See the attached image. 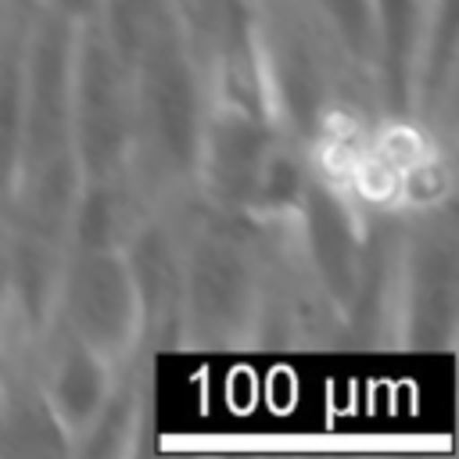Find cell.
I'll return each mask as SVG.
<instances>
[{
	"instance_id": "cell-6",
	"label": "cell",
	"mask_w": 459,
	"mask_h": 459,
	"mask_svg": "<svg viewBox=\"0 0 459 459\" xmlns=\"http://www.w3.org/2000/svg\"><path fill=\"white\" fill-rule=\"evenodd\" d=\"M47 402L54 409V423L68 434L93 430L111 402V359L65 330L61 344L50 355Z\"/></svg>"
},
{
	"instance_id": "cell-11",
	"label": "cell",
	"mask_w": 459,
	"mask_h": 459,
	"mask_svg": "<svg viewBox=\"0 0 459 459\" xmlns=\"http://www.w3.org/2000/svg\"><path fill=\"white\" fill-rule=\"evenodd\" d=\"M194 4H197V0H172V7H176V11H179V14H183V11H190V7H194Z\"/></svg>"
},
{
	"instance_id": "cell-2",
	"label": "cell",
	"mask_w": 459,
	"mask_h": 459,
	"mask_svg": "<svg viewBox=\"0 0 459 459\" xmlns=\"http://www.w3.org/2000/svg\"><path fill=\"white\" fill-rule=\"evenodd\" d=\"M72 147L82 183H111L133 147L129 68L100 25L72 36Z\"/></svg>"
},
{
	"instance_id": "cell-12",
	"label": "cell",
	"mask_w": 459,
	"mask_h": 459,
	"mask_svg": "<svg viewBox=\"0 0 459 459\" xmlns=\"http://www.w3.org/2000/svg\"><path fill=\"white\" fill-rule=\"evenodd\" d=\"M50 4H54L57 11H68V0H50Z\"/></svg>"
},
{
	"instance_id": "cell-10",
	"label": "cell",
	"mask_w": 459,
	"mask_h": 459,
	"mask_svg": "<svg viewBox=\"0 0 459 459\" xmlns=\"http://www.w3.org/2000/svg\"><path fill=\"white\" fill-rule=\"evenodd\" d=\"M305 4L344 57H351L355 65L373 61L369 0H305Z\"/></svg>"
},
{
	"instance_id": "cell-3",
	"label": "cell",
	"mask_w": 459,
	"mask_h": 459,
	"mask_svg": "<svg viewBox=\"0 0 459 459\" xmlns=\"http://www.w3.org/2000/svg\"><path fill=\"white\" fill-rule=\"evenodd\" d=\"M194 172L226 208H269L298 197V165L276 147L273 129L255 108L222 104L204 115Z\"/></svg>"
},
{
	"instance_id": "cell-9",
	"label": "cell",
	"mask_w": 459,
	"mask_h": 459,
	"mask_svg": "<svg viewBox=\"0 0 459 459\" xmlns=\"http://www.w3.org/2000/svg\"><path fill=\"white\" fill-rule=\"evenodd\" d=\"M22 90H25V29L0 36V186L14 176L22 136Z\"/></svg>"
},
{
	"instance_id": "cell-8",
	"label": "cell",
	"mask_w": 459,
	"mask_h": 459,
	"mask_svg": "<svg viewBox=\"0 0 459 459\" xmlns=\"http://www.w3.org/2000/svg\"><path fill=\"white\" fill-rule=\"evenodd\" d=\"M430 11H434V0H369L373 61H380L394 100H405L409 75L420 65V54L427 43Z\"/></svg>"
},
{
	"instance_id": "cell-7",
	"label": "cell",
	"mask_w": 459,
	"mask_h": 459,
	"mask_svg": "<svg viewBox=\"0 0 459 459\" xmlns=\"http://www.w3.org/2000/svg\"><path fill=\"white\" fill-rule=\"evenodd\" d=\"M305 201V237H308V255L312 269L323 283V290L348 305L359 294V233L348 215V204L326 190V186H308L301 190Z\"/></svg>"
},
{
	"instance_id": "cell-1",
	"label": "cell",
	"mask_w": 459,
	"mask_h": 459,
	"mask_svg": "<svg viewBox=\"0 0 459 459\" xmlns=\"http://www.w3.org/2000/svg\"><path fill=\"white\" fill-rule=\"evenodd\" d=\"M126 68L133 97V143L147 147L169 176H190L208 111L176 7L147 29Z\"/></svg>"
},
{
	"instance_id": "cell-5",
	"label": "cell",
	"mask_w": 459,
	"mask_h": 459,
	"mask_svg": "<svg viewBox=\"0 0 459 459\" xmlns=\"http://www.w3.org/2000/svg\"><path fill=\"white\" fill-rule=\"evenodd\" d=\"M179 301L197 344H233L258 305V273L240 240L201 233L179 265Z\"/></svg>"
},
{
	"instance_id": "cell-4",
	"label": "cell",
	"mask_w": 459,
	"mask_h": 459,
	"mask_svg": "<svg viewBox=\"0 0 459 459\" xmlns=\"http://www.w3.org/2000/svg\"><path fill=\"white\" fill-rule=\"evenodd\" d=\"M54 298L65 316V330L111 362L133 348L143 326L133 265L115 244H75V255L57 273Z\"/></svg>"
}]
</instances>
